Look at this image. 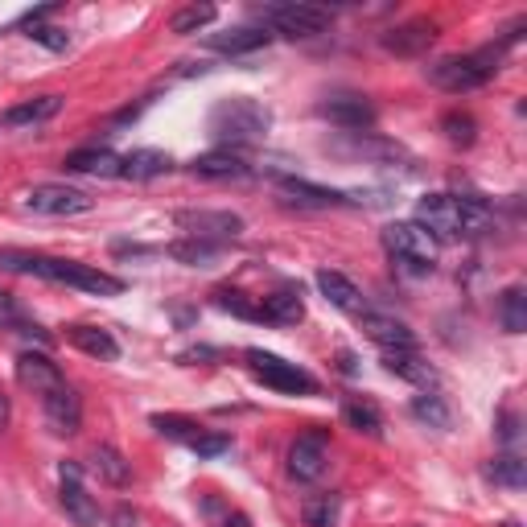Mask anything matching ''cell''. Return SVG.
Wrapping results in <instances>:
<instances>
[{
    "mask_svg": "<svg viewBox=\"0 0 527 527\" xmlns=\"http://www.w3.org/2000/svg\"><path fill=\"white\" fill-rule=\"evenodd\" d=\"M0 268L38 276V280H54V285H75V289L95 293V297H120L124 293L120 276L91 268V264H75V260H54V256H33V252H0Z\"/></svg>",
    "mask_w": 527,
    "mask_h": 527,
    "instance_id": "cell-1",
    "label": "cell"
},
{
    "mask_svg": "<svg viewBox=\"0 0 527 527\" xmlns=\"http://www.w3.org/2000/svg\"><path fill=\"white\" fill-rule=\"evenodd\" d=\"M268 128H272V112L252 95H231L210 112V136L227 140V145H248V140H260Z\"/></svg>",
    "mask_w": 527,
    "mask_h": 527,
    "instance_id": "cell-2",
    "label": "cell"
},
{
    "mask_svg": "<svg viewBox=\"0 0 527 527\" xmlns=\"http://www.w3.org/2000/svg\"><path fill=\"white\" fill-rule=\"evenodd\" d=\"M507 42L499 46H486L478 54H453V58H441L429 66V79L441 87V91H453V95H462V91H478L490 83V75L499 70V58H503Z\"/></svg>",
    "mask_w": 527,
    "mask_h": 527,
    "instance_id": "cell-3",
    "label": "cell"
},
{
    "mask_svg": "<svg viewBox=\"0 0 527 527\" xmlns=\"http://www.w3.org/2000/svg\"><path fill=\"white\" fill-rule=\"evenodd\" d=\"M383 248H388L408 272H433L441 243L420 223L408 219V223H388V227H383Z\"/></svg>",
    "mask_w": 527,
    "mask_h": 527,
    "instance_id": "cell-4",
    "label": "cell"
},
{
    "mask_svg": "<svg viewBox=\"0 0 527 527\" xmlns=\"http://www.w3.org/2000/svg\"><path fill=\"white\" fill-rule=\"evenodd\" d=\"M248 363H252V375L264 383V388H276V392H318L309 371H301L297 363H285L280 355H268V350H248Z\"/></svg>",
    "mask_w": 527,
    "mask_h": 527,
    "instance_id": "cell-5",
    "label": "cell"
},
{
    "mask_svg": "<svg viewBox=\"0 0 527 527\" xmlns=\"http://www.w3.org/2000/svg\"><path fill=\"white\" fill-rule=\"evenodd\" d=\"M425 227L437 243L441 239H462V198H453V194H425L416 202V219Z\"/></svg>",
    "mask_w": 527,
    "mask_h": 527,
    "instance_id": "cell-6",
    "label": "cell"
},
{
    "mask_svg": "<svg viewBox=\"0 0 527 527\" xmlns=\"http://www.w3.org/2000/svg\"><path fill=\"white\" fill-rule=\"evenodd\" d=\"M25 206L33 215H50V219H70V215H87L91 210V198L75 186H58V182H46V186H33L25 194Z\"/></svg>",
    "mask_w": 527,
    "mask_h": 527,
    "instance_id": "cell-7",
    "label": "cell"
},
{
    "mask_svg": "<svg viewBox=\"0 0 527 527\" xmlns=\"http://www.w3.org/2000/svg\"><path fill=\"white\" fill-rule=\"evenodd\" d=\"M190 239H206V243H223V239H239L243 235V219L231 210H178L173 215Z\"/></svg>",
    "mask_w": 527,
    "mask_h": 527,
    "instance_id": "cell-8",
    "label": "cell"
},
{
    "mask_svg": "<svg viewBox=\"0 0 527 527\" xmlns=\"http://www.w3.org/2000/svg\"><path fill=\"white\" fill-rule=\"evenodd\" d=\"M264 21L285 33V38H313L330 25V9H318V5H272L264 9Z\"/></svg>",
    "mask_w": 527,
    "mask_h": 527,
    "instance_id": "cell-9",
    "label": "cell"
},
{
    "mask_svg": "<svg viewBox=\"0 0 527 527\" xmlns=\"http://www.w3.org/2000/svg\"><path fill=\"white\" fill-rule=\"evenodd\" d=\"M58 478H62V490H58L62 511L75 519L79 527H99V507H95V499L83 490V470L75 462H62L58 466Z\"/></svg>",
    "mask_w": 527,
    "mask_h": 527,
    "instance_id": "cell-10",
    "label": "cell"
},
{
    "mask_svg": "<svg viewBox=\"0 0 527 527\" xmlns=\"http://www.w3.org/2000/svg\"><path fill=\"white\" fill-rule=\"evenodd\" d=\"M42 412H46V425L58 433V437H75L79 425H83V400L70 383H58L42 396Z\"/></svg>",
    "mask_w": 527,
    "mask_h": 527,
    "instance_id": "cell-11",
    "label": "cell"
},
{
    "mask_svg": "<svg viewBox=\"0 0 527 527\" xmlns=\"http://www.w3.org/2000/svg\"><path fill=\"white\" fill-rule=\"evenodd\" d=\"M330 449H326V433H305L289 445V474L297 482H318L326 474Z\"/></svg>",
    "mask_w": 527,
    "mask_h": 527,
    "instance_id": "cell-12",
    "label": "cell"
},
{
    "mask_svg": "<svg viewBox=\"0 0 527 527\" xmlns=\"http://www.w3.org/2000/svg\"><path fill=\"white\" fill-rule=\"evenodd\" d=\"M433 42H437V25L429 17H412V21L383 33V50L396 54V58H416V54H425Z\"/></svg>",
    "mask_w": 527,
    "mask_h": 527,
    "instance_id": "cell-13",
    "label": "cell"
},
{
    "mask_svg": "<svg viewBox=\"0 0 527 527\" xmlns=\"http://www.w3.org/2000/svg\"><path fill=\"white\" fill-rule=\"evenodd\" d=\"M318 116L330 120V124H338V128H346L350 136H359L363 128L375 124V108H371L363 95H330L322 108H318Z\"/></svg>",
    "mask_w": 527,
    "mask_h": 527,
    "instance_id": "cell-14",
    "label": "cell"
},
{
    "mask_svg": "<svg viewBox=\"0 0 527 527\" xmlns=\"http://www.w3.org/2000/svg\"><path fill=\"white\" fill-rule=\"evenodd\" d=\"M318 289H322V297L334 305V309H342V313H367V301H363V289L355 285L350 276H342V272H334V268H322L318 272Z\"/></svg>",
    "mask_w": 527,
    "mask_h": 527,
    "instance_id": "cell-15",
    "label": "cell"
},
{
    "mask_svg": "<svg viewBox=\"0 0 527 527\" xmlns=\"http://www.w3.org/2000/svg\"><path fill=\"white\" fill-rule=\"evenodd\" d=\"M363 334L383 355H388V350H416V334L396 318H383V313H363Z\"/></svg>",
    "mask_w": 527,
    "mask_h": 527,
    "instance_id": "cell-16",
    "label": "cell"
},
{
    "mask_svg": "<svg viewBox=\"0 0 527 527\" xmlns=\"http://www.w3.org/2000/svg\"><path fill=\"white\" fill-rule=\"evenodd\" d=\"M190 169L198 173V178H210V182H227V178H248L252 165L243 161L235 149H210L202 157L190 161Z\"/></svg>",
    "mask_w": 527,
    "mask_h": 527,
    "instance_id": "cell-17",
    "label": "cell"
},
{
    "mask_svg": "<svg viewBox=\"0 0 527 527\" xmlns=\"http://www.w3.org/2000/svg\"><path fill=\"white\" fill-rule=\"evenodd\" d=\"M17 379L25 383V388L38 392V396H46L50 388L66 383V379H62V371H58V363H50L46 355H38V350H25V355L17 359Z\"/></svg>",
    "mask_w": 527,
    "mask_h": 527,
    "instance_id": "cell-18",
    "label": "cell"
},
{
    "mask_svg": "<svg viewBox=\"0 0 527 527\" xmlns=\"http://www.w3.org/2000/svg\"><path fill=\"white\" fill-rule=\"evenodd\" d=\"M169 169H173V157L161 149H132L128 157H120V178H132V182H153Z\"/></svg>",
    "mask_w": 527,
    "mask_h": 527,
    "instance_id": "cell-19",
    "label": "cell"
},
{
    "mask_svg": "<svg viewBox=\"0 0 527 527\" xmlns=\"http://www.w3.org/2000/svg\"><path fill=\"white\" fill-rule=\"evenodd\" d=\"M62 112V99L58 95H38V99H25V103H17V108H9L5 120L9 128H33V124H46V120H54Z\"/></svg>",
    "mask_w": 527,
    "mask_h": 527,
    "instance_id": "cell-20",
    "label": "cell"
},
{
    "mask_svg": "<svg viewBox=\"0 0 527 527\" xmlns=\"http://www.w3.org/2000/svg\"><path fill=\"white\" fill-rule=\"evenodd\" d=\"M62 165L70 173H91V178H120V157L112 149H75Z\"/></svg>",
    "mask_w": 527,
    "mask_h": 527,
    "instance_id": "cell-21",
    "label": "cell"
},
{
    "mask_svg": "<svg viewBox=\"0 0 527 527\" xmlns=\"http://www.w3.org/2000/svg\"><path fill=\"white\" fill-rule=\"evenodd\" d=\"M66 342L79 346L83 355H91V359H120V342L108 330H99V326H70Z\"/></svg>",
    "mask_w": 527,
    "mask_h": 527,
    "instance_id": "cell-22",
    "label": "cell"
},
{
    "mask_svg": "<svg viewBox=\"0 0 527 527\" xmlns=\"http://www.w3.org/2000/svg\"><path fill=\"white\" fill-rule=\"evenodd\" d=\"M272 42V33L268 29H256V25H239V29H231V33H215L210 38V46L215 50H223V54H252V50H264Z\"/></svg>",
    "mask_w": 527,
    "mask_h": 527,
    "instance_id": "cell-23",
    "label": "cell"
},
{
    "mask_svg": "<svg viewBox=\"0 0 527 527\" xmlns=\"http://www.w3.org/2000/svg\"><path fill=\"white\" fill-rule=\"evenodd\" d=\"M383 367H388L392 375L408 379V383H420V388H429V383H437V371L416 355V350H388L383 355Z\"/></svg>",
    "mask_w": 527,
    "mask_h": 527,
    "instance_id": "cell-24",
    "label": "cell"
},
{
    "mask_svg": "<svg viewBox=\"0 0 527 527\" xmlns=\"http://www.w3.org/2000/svg\"><path fill=\"white\" fill-rule=\"evenodd\" d=\"M280 190H285V194H293L301 206H342V202H350L342 190L313 186V182H305V178H285V182H280Z\"/></svg>",
    "mask_w": 527,
    "mask_h": 527,
    "instance_id": "cell-25",
    "label": "cell"
},
{
    "mask_svg": "<svg viewBox=\"0 0 527 527\" xmlns=\"http://www.w3.org/2000/svg\"><path fill=\"white\" fill-rule=\"evenodd\" d=\"M91 462H95V474H99L103 482H112V486H128L132 466L124 462V453H120V449H112V445H95Z\"/></svg>",
    "mask_w": 527,
    "mask_h": 527,
    "instance_id": "cell-26",
    "label": "cell"
},
{
    "mask_svg": "<svg viewBox=\"0 0 527 527\" xmlns=\"http://www.w3.org/2000/svg\"><path fill=\"white\" fill-rule=\"evenodd\" d=\"M260 313H264V322H276V326H297V322L305 318V305H301V297H297V293H272V297L260 305Z\"/></svg>",
    "mask_w": 527,
    "mask_h": 527,
    "instance_id": "cell-27",
    "label": "cell"
},
{
    "mask_svg": "<svg viewBox=\"0 0 527 527\" xmlns=\"http://www.w3.org/2000/svg\"><path fill=\"white\" fill-rule=\"evenodd\" d=\"M499 322L507 334H523L527 330V293L519 285H511L503 297H499Z\"/></svg>",
    "mask_w": 527,
    "mask_h": 527,
    "instance_id": "cell-28",
    "label": "cell"
},
{
    "mask_svg": "<svg viewBox=\"0 0 527 527\" xmlns=\"http://www.w3.org/2000/svg\"><path fill=\"white\" fill-rule=\"evenodd\" d=\"M169 256L178 260V264H190V268H206L210 260L219 256V243H206V239H178V243H169Z\"/></svg>",
    "mask_w": 527,
    "mask_h": 527,
    "instance_id": "cell-29",
    "label": "cell"
},
{
    "mask_svg": "<svg viewBox=\"0 0 527 527\" xmlns=\"http://www.w3.org/2000/svg\"><path fill=\"white\" fill-rule=\"evenodd\" d=\"M412 416L420 420V425H429V429H449V425H453L449 404H445L441 396H433V392H425V396L412 400Z\"/></svg>",
    "mask_w": 527,
    "mask_h": 527,
    "instance_id": "cell-30",
    "label": "cell"
},
{
    "mask_svg": "<svg viewBox=\"0 0 527 527\" xmlns=\"http://www.w3.org/2000/svg\"><path fill=\"white\" fill-rule=\"evenodd\" d=\"M342 420L350 429H359V433H379L383 429V416H379V408L375 404H367V400H346L342 404Z\"/></svg>",
    "mask_w": 527,
    "mask_h": 527,
    "instance_id": "cell-31",
    "label": "cell"
},
{
    "mask_svg": "<svg viewBox=\"0 0 527 527\" xmlns=\"http://www.w3.org/2000/svg\"><path fill=\"white\" fill-rule=\"evenodd\" d=\"M215 17H219V9H215V5H186V9H178V13H173L169 29H173V33H182V38H186V33H198V29H206V25L215 21Z\"/></svg>",
    "mask_w": 527,
    "mask_h": 527,
    "instance_id": "cell-32",
    "label": "cell"
},
{
    "mask_svg": "<svg viewBox=\"0 0 527 527\" xmlns=\"http://www.w3.org/2000/svg\"><path fill=\"white\" fill-rule=\"evenodd\" d=\"M490 478L511 486V490H519L527 482V462L519 458L515 449H507V453H499V458H495V466H490Z\"/></svg>",
    "mask_w": 527,
    "mask_h": 527,
    "instance_id": "cell-33",
    "label": "cell"
},
{
    "mask_svg": "<svg viewBox=\"0 0 527 527\" xmlns=\"http://www.w3.org/2000/svg\"><path fill=\"white\" fill-rule=\"evenodd\" d=\"M441 132H445L449 145L470 149V145H474V136H478V124H474V116H466V112H449V116L441 120Z\"/></svg>",
    "mask_w": 527,
    "mask_h": 527,
    "instance_id": "cell-34",
    "label": "cell"
},
{
    "mask_svg": "<svg viewBox=\"0 0 527 527\" xmlns=\"http://www.w3.org/2000/svg\"><path fill=\"white\" fill-rule=\"evenodd\" d=\"M215 305H219V309H227V313H235V318H243V322H264L260 305H256V301H248V293L219 289V293H215Z\"/></svg>",
    "mask_w": 527,
    "mask_h": 527,
    "instance_id": "cell-35",
    "label": "cell"
},
{
    "mask_svg": "<svg viewBox=\"0 0 527 527\" xmlns=\"http://www.w3.org/2000/svg\"><path fill=\"white\" fill-rule=\"evenodd\" d=\"M153 429H157L161 437H169V441H186V445L202 433V429L194 425V420H186V416H161V412L153 416Z\"/></svg>",
    "mask_w": 527,
    "mask_h": 527,
    "instance_id": "cell-36",
    "label": "cell"
},
{
    "mask_svg": "<svg viewBox=\"0 0 527 527\" xmlns=\"http://www.w3.org/2000/svg\"><path fill=\"white\" fill-rule=\"evenodd\" d=\"M25 29H29V38H33V42L46 46V50H54V54H62V50L70 46V33H66V29H58V25H46V21H25Z\"/></svg>",
    "mask_w": 527,
    "mask_h": 527,
    "instance_id": "cell-37",
    "label": "cell"
},
{
    "mask_svg": "<svg viewBox=\"0 0 527 527\" xmlns=\"http://www.w3.org/2000/svg\"><path fill=\"white\" fill-rule=\"evenodd\" d=\"M334 519H338V495H318V499L305 503V523H313V527H334Z\"/></svg>",
    "mask_w": 527,
    "mask_h": 527,
    "instance_id": "cell-38",
    "label": "cell"
},
{
    "mask_svg": "<svg viewBox=\"0 0 527 527\" xmlns=\"http://www.w3.org/2000/svg\"><path fill=\"white\" fill-rule=\"evenodd\" d=\"M190 449L198 453V458H219V453L231 449V437H223V433H198V437L190 441Z\"/></svg>",
    "mask_w": 527,
    "mask_h": 527,
    "instance_id": "cell-39",
    "label": "cell"
},
{
    "mask_svg": "<svg viewBox=\"0 0 527 527\" xmlns=\"http://www.w3.org/2000/svg\"><path fill=\"white\" fill-rule=\"evenodd\" d=\"M499 437H503V445H507V449H515V441H519V416H511V412H507V416L499 420Z\"/></svg>",
    "mask_w": 527,
    "mask_h": 527,
    "instance_id": "cell-40",
    "label": "cell"
},
{
    "mask_svg": "<svg viewBox=\"0 0 527 527\" xmlns=\"http://www.w3.org/2000/svg\"><path fill=\"white\" fill-rule=\"evenodd\" d=\"M112 523H116V527H136V515H132L128 507H120V511L112 515Z\"/></svg>",
    "mask_w": 527,
    "mask_h": 527,
    "instance_id": "cell-41",
    "label": "cell"
},
{
    "mask_svg": "<svg viewBox=\"0 0 527 527\" xmlns=\"http://www.w3.org/2000/svg\"><path fill=\"white\" fill-rule=\"evenodd\" d=\"M5 425H9V396L0 392V433H5Z\"/></svg>",
    "mask_w": 527,
    "mask_h": 527,
    "instance_id": "cell-42",
    "label": "cell"
},
{
    "mask_svg": "<svg viewBox=\"0 0 527 527\" xmlns=\"http://www.w3.org/2000/svg\"><path fill=\"white\" fill-rule=\"evenodd\" d=\"M342 371H346V375H355V371H359V367H355V355H350V350H342Z\"/></svg>",
    "mask_w": 527,
    "mask_h": 527,
    "instance_id": "cell-43",
    "label": "cell"
},
{
    "mask_svg": "<svg viewBox=\"0 0 527 527\" xmlns=\"http://www.w3.org/2000/svg\"><path fill=\"white\" fill-rule=\"evenodd\" d=\"M223 527H252V523H248V519H243V515H235V519H227Z\"/></svg>",
    "mask_w": 527,
    "mask_h": 527,
    "instance_id": "cell-44",
    "label": "cell"
},
{
    "mask_svg": "<svg viewBox=\"0 0 527 527\" xmlns=\"http://www.w3.org/2000/svg\"><path fill=\"white\" fill-rule=\"evenodd\" d=\"M507 527H519V523H507Z\"/></svg>",
    "mask_w": 527,
    "mask_h": 527,
    "instance_id": "cell-45",
    "label": "cell"
}]
</instances>
